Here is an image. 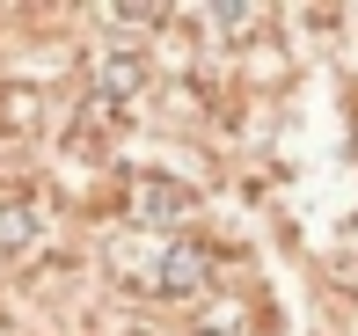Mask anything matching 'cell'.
Listing matches in <instances>:
<instances>
[{
    "label": "cell",
    "mask_w": 358,
    "mask_h": 336,
    "mask_svg": "<svg viewBox=\"0 0 358 336\" xmlns=\"http://www.w3.org/2000/svg\"><path fill=\"white\" fill-rule=\"evenodd\" d=\"M146 88V59L139 52H124V59H103V66H95V110H132V95Z\"/></svg>",
    "instance_id": "cell-4"
},
{
    "label": "cell",
    "mask_w": 358,
    "mask_h": 336,
    "mask_svg": "<svg viewBox=\"0 0 358 336\" xmlns=\"http://www.w3.org/2000/svg\"><path fill=\"white\" fill-rule=\"evenodd\" d=\"M190 212H198V198H190L183 183H169V175H132V219L139 227H183Z\"/></svg>",
    "instance_id": "cell-3"
},
{
    "label": "cell",
    "mask_w": 358,
    "mask_h": 336,
    "mask_svg": "<svg viewBox=\"0 0 358 336\" xmlns=\"http://www.w3.org/2000/svg\"><path fill=\"white\" fill-rule=\"evenodd\" d=\"M37 124H44V95L22 88V81H0V132H8V139H29Z\"/></svg>",
    "instance_id": "cell-5"
},
{
    "label": "cell",
    "mask_w": 358,
    "mask_h": 336,
    "mask_svg": "<svg viewBox=\"0 0 358 336\" xmlns=\"http://www.w3.org/2000/svg\"><path fill=\"white\" fill-rule=\"evenodd\" d=\"M44 234H52V212H44L37 198H22V190H8L0 198V263H29V256L44 249Z\"/></svg>",
    "instance_id": "cell-2"
},
{
    "label": "cell",
    "mask_w": 358,
    "mask_h": 336,
    "mask_svg": "<svg viewBox=\"0 0 358 336\" xmlns=\"http://www.w3.org/2000/svg\"><path fill=\"white\" fill-rule=\"evenodd\" d=\"M117 278L132 293H154V300H190V293H205V249L169 242V249H146V256H117Z\"/></svg>",
    "instance_id": "cell-1"
}]
</instances>
